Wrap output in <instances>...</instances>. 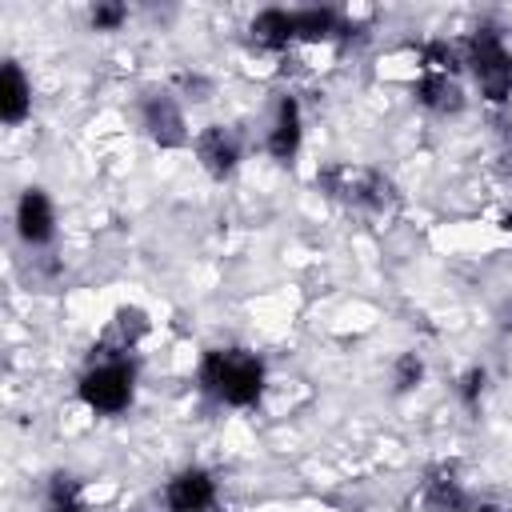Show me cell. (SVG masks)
<instances>
[{"label":"cell","instance_id":"1","mask_svg":"<svg viewBox=\"0 0 512 512\" xmlns=\"http://www.w3.org/2000/svg\"><path fill=\"white\" fill-rule=\"evenodd\" d=\"M196 380L212 400H220L228 408H252L264 392L268 368L248 348H208L196 368Z\"/></svg>","mask_w":512,"mask_h":512},{"label":"cell","instance_id":"2","mask_svg":"<svg viewBox=\"0 0 512 512\" xmlns=\"http://www.w3.org/2000/svg\"><path fill=\"white\" fill-rule=\"evenodd\" d=\"M316 188L348 208H360V212H384L396 200V188L384 172H376L368 164H344V160L316 168Z\"/></svg>","mask_w":512,"mask_h":512},{"label":"cell","instance_id":"3","mask_svg":"<svg viewBox=\"0 0 512 512\" xmlns=\"http://www.w3.org/2000/svg\"><path fill=\"white\" fill-rule=\"evenodd\" d=\"M460 56H464V64H468V72H472V80H476L484 100L504 104L512 96V52H508V44L500 40L496 28H476L464 40Z\"/></svg>","mask_w":512,"mask_h":512},{"label":"cell","instance_id":"4","mask_svg":"<svg viewBox=\"0 0 512 512\" xmlns=\"http://www.w3.org/2000/svg\"><path fill=\"white\" fill-rule=\"evenodd\" d=\"M76 392L96 416H120L136 396V364L128 356H104L80 376Z\"/></svg>","mask_w":512,"mask_h":512},{"label":"cell","instance_id":"5","mask_svg":"<svg viewBox=\"0 0 512 512\" xmlns=\"http://www.w3.org/2000/svg\"><path fill=\"white\" fill-rule=\"evenodd\" d=\"M420 508L424 512H492V504L476 500L464 488V480L456 476V468H448V464H440V468H432L424 476V484H420Z\"/></svg>","mask_w":512,"mask_h":512},{"label":"cell","instance_id":"6","mask_svg":"<svg viewBox=\"0 0 512 512\" xmlns=\"http://www.w3.org/2000/svg\"><path fill=\"white\" fill-rule=\"evenodd\" d=\"M140 124L160 148H180L188 140V124L172 92H148L140 100Z\"/></svg>","mask_w":512,"mask_h":512},{"label":"cell","instance_id":"7","mask_svg":"<svg viewBox=\"0 0 512 512\" xmlns=\"http://www.w3.org/2000/svg\"><path fill=\"white\" fill-rule=\"evenodd\" d=\"M168 512H216V480L204 468H180L164 484Z\"/></svg>","mask_w":512,"mask_h":512},{"label":"cell","instance_id":"8","mask_svg":"<svg viewBox=\"0 0 512 512\" xmlns=\"http://www.w3.org/2000/svg\"><path fill=\"white\" fill-rule=\"evenodd\" d=\"M16 236L28 248H44L56 236V208L44 188H24L16 200Z\"/></svg>","mask_w":512,"mask_h":512},{"label":"cell","instance_id":"9","mask_svg":"<svg viewBox=\"0 0 512 512\" xmlns=\"http://www.w3.org/2000/svg\"><path fill=\"white\" fill-rule=\"evenodd\" d=\"M300 140H304V120H300V100L296 96H280L276 100V116H272V128H268V156L276 164H292L296 152H300Z\"/></svg>","mask_w":512,"mask_h":512},{"label":"cell","instance_id":"10","mask_svg":"<svg viewBox=\"0 0 512 512\" xmlns=\"http://www.w3.org/2000/svg\"><path fill=\"white\" fill-rule=\"evenodd\" d=\"M192 148H196V160L204 164V172L216 176V180L232 176L236 164H240V136H236L232 128H224V124H208V128L196 136Z\"/></svg>","mask_w":512,"mask_h":512},{"label":"cell","instance_id":"11","mask_svg":"<svg viewBox=\"0 0 512 512\" xmlns=\"http://www.w3.org/2000/svg\"><path fill=\"white\" fill-rule=\"evenodd\" d=\"M32 112V84L24 76V68L16 60H4V72H0V120L8 128L24 124Z\"/></svg>","mask_w":512,"mask_h":512},{"label":"cell","instance_id":"12","mask_svg":"<svg viewBox=\"0 0 512 512\" xmlns=\"http://www.w3.org/2000/svg\"><path fill=\"white\" fill-rule=\"evenodd\" d=\"M144 332H148V316H144L140 308H120V312L112 316L104 340L96 344V360H104V356H128Z\"/></svg>","mask_w":512,"mask_h":512},{"label":"cell","instance_id":"13","mask_svg":"<svg viewBox=\"0 0 512 512\" xmlns=\"http://www.w3.org/2000/svg\"><path fill=\"white\" fill-rule=\"evenodd\" d=\"M416 100H420L428 112H436V116H452V112L464 108V88H460L456 76H448V72H420V80H416Z\"/></svg>","mask_w":512,"mask_h":512},{"label":"cell","instance_id":"14","mask_svg":"<svg viewBox=\"0 0 512 512\" xmlns=\"http://www.w3.org/2000/svg\"><path fill=\"white\" fill-rule=\"evenodd\" d=\"M252 44L264 48V52H284L292 40H296V24H292V12L284 8H264L256 20H252Z\"/></svg>","mask_w":512,"mask_h":512},{"label":"cell","instance_id":"15","mask_svg":"<svg viewBox=\"0 0 512 512\" xmlns=\"http://www.w3.org/2000/svg\"><path fill=\"white\" fill-rule=\"evenodd\" d=\"M292 24H296V40H336V36H348V24L332 12V8H296L292 12Z\"/></svg>","mask_w":512,"mask_h":512},{"label":"cell","instance_id":"16","mask_svg":"<svg viewBox=\"0 0 512 512\" xmlns=\"http://www.w3.org/2000/svg\"><path fill=\"white\" fill-rule=\"evenodd\" d=\"M44 512H84V500H80V484H76V476L56 472V476L48 480Z\"/></svg>","mask_w":512,"mask_h":512},{"label":"cell","instance_id":"17","mask_svg":"<svg viewBox=\"0 0 512 512\" xmlns=\"http://www.w3.org/2000/svg\"><path fill=\"white\" fill-rule=\"evenodd\" d=\"M456 64H460V52L448 40H428L420 48V72H448V76H456Z\"/></svg>","mask_w":512,"mask_h":512},{"label":"cell","instance_id":"18","mask_svg":"<svg viewBox=\"0 0 512 512\" xmlns=\"http://www.w3.org/2000/svg\"><path fill=\"white\" fill-rule=\"evenodd\" d=\"M392 380H396V392H412L420 380H424V360L416 352H404L392 368Z\"/></svg>","mask_w":512,"mask_h":512},{"label":"cell","instance_id":"19","mask_svg":"<svg viewBox=\"0 0 512 512\" xmlns=\"http://www.w3.org/2000/svg\"><path fill=\"white\" fill-rule=\"evenodd\" d=\"M88 20H92L96 32H116V28L128 20V8H124V4H96V8L88 12Z\"/></svg>","mask_w":512,"mask_h":512},{"label":"cell","instance_id":"20","mask_svg":"<svg viewBox=\"0 0 512 512\" xmlns=\"http://www.w3.org/2000/svg\"><path fill=\"white\" fill-rule=\"evenodd\" d=\"M484 384H488V372L484 368H468L464 376H460V400L468 404V408H476L480 404V396H484Z\"/></svg>","mask_w":512,"mask_h":512},{"label":"cell","instance_id":"21","mask_svg":"<svg viewBox=\"0 0 512 512\" xmlns=\"http://www.w3.org/2000/svg\"><path fill=\"white\" fill-rule=\"evenodd\" d=\"M500 228H504V232L512 236V212H504V220H500Z\"/></svg>","mask_w":512,"mask_h":512}]
</instances>
